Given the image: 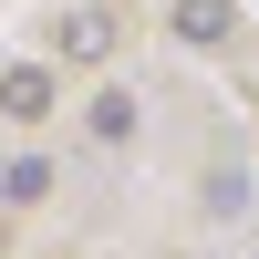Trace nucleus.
<instances>
[{"instance_id":"f257e3e1","label":"nucleus","mask_w":259,"mask_h":259,"mask_svg":"<svg viewBox=\"0 0 259 259\" xmlns=\"http://www.w3.org/2000/svg\"><path fill=\"white\" fill-rule=\"evenodd\" d=\"M41 104H52V73H41V62H11V73H0V114H21V124H31Z\"/></svg>"},{"instance_id":"f03ea898","label":"nucleus","mask_w":259,"mask_h":259,"mask_svg":"<svg viewBox=\"0 0 259 259\" xmlns=\"http://www.w3.org/2000/svg\"><path fill=\"white\" fill-rule=\"evenodd\" d=\"M83 124H94V145H124V135H135V94H114V83H104V94L83 104Z\"/></svg>"},{"instance_id":"7ed1b4c3","label":"nucleus","mask_w":259,"mask_h":259,"mask_svg":"<svg viewBox=\"0 0 259 259\" xmlns=\"http://www.w3.org/2000/svg\"><path fill=\"white\" fill-rule=\"evenodd\" d=\"M177 31H187V41H228L239 11H228V0H177Z\"/></svg>"},{"instance_id":"20e7f679","label":"nucleus","mask_w":259,"mask_h":259,"mask_svg":"<svg viewBox=\"0 0 259 259\" xmlns=\"http://www.w3.org/2000/svg\"><path fill=\"white\" fill-rule=\"evenodd\" d=\"M0 187H11L21 207H31V197H52V156H11V166H0Z\"/></svg>"},{"instance_id":"39448f33","label":"nucleus","mask_w":259,"mask_h":259,"mask_svg":"<svg viewBox=\"0 0 259 259\" xmlns=\"http://www.w3.org/2000/svg\"><path fill=\"white\" fill-rule=\"evenodd\" d=\"M207 207H218V218H239V207H249V177H239V166H218V177H207Z\"/></svg>"}]
</instances>
